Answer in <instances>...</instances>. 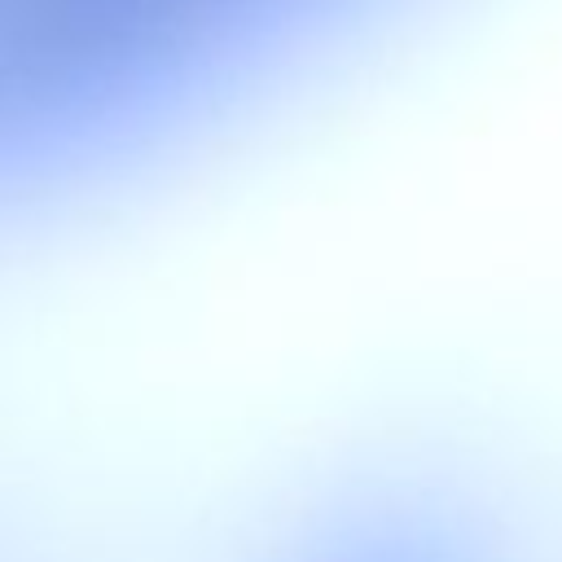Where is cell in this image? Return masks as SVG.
Wrapping results in <instances>:
<instances>
[{
  "label": "cell",
  "mask_w": 562,
  "mask_h": 562,
  "mask_svg": "<svg viewBox=\"0 0 562 562\" xmlns=\"http://www.w3.org/2000/svg\"><path fill=\"white\" fill-rule=\"evenodd\" d=\"M290 562H505V549L457 505L386 496L329 518Z\"/></svg>",
  "instance_id": "obj_1"
}]
</instances>
